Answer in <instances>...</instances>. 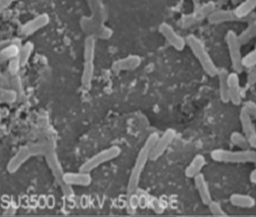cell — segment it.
Segmentation results:
<instances>
[{"label":"cell","mask_w":256,"mask_h":217,"mask_svg":"<svg viewBox=\"0 0 256 217\" xmlns=\"http://www.w3.org/2000/svg\"><path fill=\"white\" fill-rule=\"evenodd\" d=\"M34 46L32 42H26L24 44H22L20 48V54H18V60L22 64V66H24L28 60H30L32 58V54L34 52Z\"/></svg>","instance_id":"cell-25"},{"label":"cell","mask_w":256,"mask_h":217,"mask_svg":"<svg viewBox=\"0 0 256 217\" xmlns=\"http://www.w3.org/2000/svg\"><path fill=\"white\" fill-rule=\"evenodd\" d=\"M247 82L249 84H256V66H254L253 68H251L249 74H248V78H247Z\"/></svg>","instance_id":"cell-33"},{"label":"cell","mask_w":256,"mask_h":217,"mask_svg":"<svg viewBox=\"0 0 256 217\" xmlns=\"http://www.w3.org/2000/svg\"><path fill=\"white\" fill-rule=\"evenodd\" d=\"M80 26L88 36H94V38L108 40L112 36V30L110 28L104 24L92 20L90 16H84L80 20Z\"/></svg>","instance_id":"cell-6"},{"label":"cell","mask_w":256,"mask_h":217,"mask_svg":"<svg viewBox=\"0 0 256 217\" xmlns=\"http://www.w3.org/2000/svg\"><path fill=\"white\" fill-rule=\"evenodd\" d=\"M242 64L244 68H251L254 66H256V48L249 54H247L245 56H243Z\"/></svg>","instance_id":"cell-28"},{"label":"cell","mask_w":256,"mask_h":217,"mask_svg":"<svg viewBox=\"0 0 256 217\" xmlns=\"http://www.w3.org/2000/svg\"><path fill=\"white\" fill-rule=\"evenodd\" d=\"M159 32L167 40V42L176 50H183L187 46L186 38L181 36L169 24H161L159 26Z\"/></svg>","instance_id":"cell-9"},{"label":"cell","mask_w":256,"mask_h":217,"mask_svg":"<svg viewBox=\"0 0 256 217\" xmlns=\"http://www.w3.org/2000/svg\"><path fill=\"white\" fill-rule=\"evenodd\" d=\"M193 179H194V184L198 191V194L200 196L202 203L205 205H209L213 201V199H212V195H211L208 183H207L204 175L202 173L198 174Z\"/></svg>","instance_id":"cell-15"},{"label":"cell","mask_w":256,"mask_h":217,"mask_svg":"<svg viewBox=\"0 0 256 217\" xmlns=\"http://www.w3.org/2000/svg\"><path fill=\"white\" fill-rule=\"evenodd\" d=\"M230 141L231 143L240 148L241 150H246V149H250V145L247 141V139L245 138V136L242 134V133H239V132H233L230 136Z\"/></svg>","instance_id":"cell-26"},{"label":"cell","mask_w":256,"mask_h":217,"mask_svg":"<svg viewBox=\"0 0 256 217\" xmlns=\"http://www.w3.org/2000/svg\"><path fill=\"white\" fill-rule=\"evenodd\" d=\"M207 20L212 24H225V22H239L234 14V10H215L208 16Z\"/></svg>","instance_id":"cell-16"},{"label":"cell","mask_w":256,"mask_h":217,"mask_svg":"<svg viewBox=\"0 0 256 217\" xmlns=\"http://www.w3.org/2000/svg\"><path fill=\"white\" fill-rule=\"evenodd\" d=\"M20 46L16 44H10L4 48L0 50V64L8 62L10 60L18 58L20 54Z\"/></svg>","instance_id":"cell-23"},{"label":"cell","mask_w":256,"mask_h":217,"mask_svg":"<svg viewBox=\"0 0 256 217\" xmlns=\"http://www.w3.org/2000/svg\"><path fill=\"white\" fill-rule=\"evenodd\" d=\"M158 138H159V135L157 133H152L147 138L145 144L139 151L135 165L132 168V171H131V174L129 177V182H128V187H126L128 197L137 194L138 189H139L140 180H141V175L144 171V168H145L147 162L150 160V154H151L152 148L155 145Z\"/></svg>","instance_id":"cell-1"},{"label":"cell","mask_w":256,"mask_h":217,"mask_svg":"<svg viewBox=\"0 0 256 217\" xmlns=\"http://www.w3.org/2000/svg\"><path fill=\"white\" fill-rule=\"evenodd\" d=\"M240 124L242 128V134L247 139L250 147H256V128L253 120L248 116V114L241 108L240 111Z\"/></svg>","instance_id":"cell-11"},{"label":"cell","mask_w":256,"mask_h":217,"mask_svg":"<svg viewBox=\"0 0 256 217\" xmlns=\"http://www.w3.org/2000/svg\"><path fill=\"white\" fill-rule=\"evenodd\" d=\"M22 66L18 58H16L10 60L8 62V72H10V76H18V72H20Z\"/></svg>","instance_id":"cell-30"},{"label":"cell","mask_w":256,"mask_h":217,"mask_svg":"<svg viewBox=\"0 0 256 217\" xmlns=\"http://www.w3.org/2000/svg\"><path fill=\"white\" fill-rule=\"evenodd\" d=\"M16 2H18V0H0V14L6 10Z\"/></svg>","instance_id":"cell-32"},{"label":"cell","mask_w":256,"mask_h":217,"mask_svg":"<svg viewBox=\"0 0 256 217\" xmlns=\"http://www.w3.org/2000/svg\"><path fill=\"white\" fill-rule=\"evenodd\" d=\"M256 8V0H243L234 10V14L238 20H243L249 16Z\"/></svg>","instance_id":"cell-19"},{"label":"cell","mask_w":256,"mask_h":217,"mask_svg":"<svg viewBox=\"0 0 256 217\" xmlns=\"http://www.w3.org/2000/svg\"><path fill=\"white\" fill-rule=\"evenodd\" d=\"M242 108L252 120L256 121V102L252 100H247L246 102H244Z\"/></svg>","instance_id":"cell-31"},{"label":"cell","mask_w":256,"mask_h":217,"mask_svg":"<svg viewBox=\"0 0 256 217\" xmlns=\"http://www.w3.org/2000/svg\"><path fill=\"white\" fill-rule=\"evenodd\" d=\"M176 132L173 129H168L165 131V133L156 141L155 145L152 148L151 154H150V160L156 161L160 157L163 156V154L167 151V149L170 147L172 142L175 140Z\"/></svg>","instance_id":"cell-8"},{"label":"cell","mask_w":256,"mask_h":217,"mask_svg":"<svg viewBox=\"0 0 256 217\" xmlns=\"http://www.w3.org/2000/svg\"><path fill=\"white\" fill-rule=\"evenodd\" d=\"M120 217H129V216H120Z\"/></svg>","instance_id":"cell-36"},{"label":"cell","mask_w":256,"mask_h":217,"mask_svg":"<svg viewBox=\"0 0 256 217\" xmlns=\"http://www.w3.org/2000/svg\"><path fill=\"white\" fill-rule=\"evenodd\" d=\"M205 217H214V216H205Z\"/></svg>","instance_id":"cell-35"},{"label":"cell","mask_w":256,"mask_h":217,"mask_svg":"<svg viewBox=\"0 0 256 217\" xmlns=\"http://www.w3.org/2000/svg\"><path fill=\"white\" fill-rule=\"evenodd\" d=\"M249 179H250L251 183H254V184H256V166H255V168L252 170V172L250 173Z\"/></svg>","instance_id":"cell-34"},{"label":"cell","mask_w":256,"mask_h":217,"mask_svg":"<svg viewBox=\"0 0 256 217\" xmlns=\"http://www.w3.org/2000/svg\"><path fill=\"white\" fill-rule=\"evenodd\" d=\"M18 98V92L14 90L0 86V102H14Z\"/></svg>","instance_id":"cell-27"},{"label":"cell","mask_w":256,"mask_h":217,"mask_svg":"<svg viewBox=\"0 0 256 217\" xmlns=\"http://www.w3.org/2000/svg\"><path fill=\"white\" fill-rule=\"evenodd\" d=\"M90 10V18L100 22L104 24L108 20V10L104 4V0H86Z\"/></svg>","instance_id":"cell-14"},{"label":"cell","mask_w":256,"mask_h":217,"mask_svg":"<svg viewBox=\"0 0 256 217\" xmlns=\"http://www.w3.org/2000/svg\"><path fill=\"white\" fill-rule=\"evenodd\" d=\"M211 158L219 163H231V164H256V150H225L216 149L211 152Z\"/></svg>","instance_id":"cell-3"},{"label":"cell","mask_w":256,"mask_h":217,"mask_svg":"<svg viewBox=\"0 0 256 217\" xmlns=\"http://www.w3.org/2000/svg\"><path fill=\"white\" fill-rule=\"evenodd\" d=\"M215 10V4L214 2H207L200 6L196 12L189 16H185L183 18L180 20V26L182 28H189L204 18H208V16Z\"/></svg>","instance_id":"cell-7"},{"label":"cell","mask_w":256,"mask_h":217,"mask_svg":"<svg viewBox=\"0 0 256 217\" xmlns=\"http://www.w3.org/2000/svg\"><path fill=\"white\" fill-rule=\"evenodd\" d=\"M186 44L190 48L193 56L199 62L201 68L209 76H216L219 68L207 52L204 44L194 34H189L186 38Z\"/></svg>","instance_id":"cell-2"},{"label":"cell","mask_w":256,"mask_h":217,"mask_svg":"<svg viewBox=\"0 0 256 217\" xmlns=\"http://www.w3.org/2000/svg\"><path fill=\"white\" fill-rule=\"evenodd\" d=\"M227 84H228V94H229L230 102L235 106H239L242 102V90H241L238 74L234 72H229Z\"/></svg>","instance_id":"cell-12"},{"label":"cell","mask_w":256,"mask_h":217,"mask_svg":"<svg viewBox=\"0 0 256 217\" xmlns=\"http://www.w3.org/2000/svg\"><path fill=\"white\" fill-rule=\"evenodd\" d=\"M208 206H209L212 216H214V217H225L226 216L225 211L222 209L221 205L218 202L212 201Z\"/></svg>","instance_id":"cell-29"},{"label":"cell","mask_w":256,"mask_h":217,"mask_svg":"<svg viewBox=\"0 0 256 217\" xmlns=\"http://www.w3.org/2000/svg\"><path fill=\"white\" fill-rule=\"evenodd\" d=\"M226 44H227V48H228V52H229V56H230V60H231V64L232 68L234 70V72L239 74L243 70V56L241 52V42L239 40L238 34L233 32V30H229L226 34Z\"/></svg>","instance_id":"cell-4"},{"label":"cell","mask_w":256,"mask_h":217,"mask_svg":"<svg viewBox=\"0 0 256 217\" xmlns=\"http://www.w3.org/2000/svg\"><path fill=\"white\" fill-rule=\"evenodd\" d=\"M120 148L118 146H112L110 147L108 149H104L102 151H100V153H98L96 155L92 156L90 159H88L82 167V172L88 173L94 169H96V167L100 166L102 164H104L108 161H112L114 159H116V157H118L120 155Z\"/></svg>","instance_id":"cell-5"},{"label":"cell","mask_w":256,"mask_h":217,"mask_svg":"<svg viewBox=\"0 0 256 217\" xmlns=\"http://www.w3.org/2000/svg\"><path fill=\"white\" fill-rule=\"evenodd\" d=\"M50 22V18L48 14H38V16H34V18L30 20L28 22H26L22 26V34H24L26 36H30L36 34L38 32H40V30L44 28L46 26H48Z\"/></svg>","instance_id":"cell-10"},{"label":"cell","mask_w":256,"mask_h":217,"mask_svg":"<svg viewBox=\"0 0 256 217\" xmlns=\"http://www.w3.org/2000/svg\"><path fill=\"white\" fill-rule=\"evenodd\" d=\"M96 38L88 36L84 44V62H94L96 56Z\"/></svg>","instance_id":"cell-22"},{"label":"cell","mask_w":256,"mask_h":217,"mask_svg":"<svg viewBox=\"0 0 256 217\" xmlns=\"http://www.w3.org/2000/svg\"><path fill=\"white\" fill-rule=\"evenodd\" d=\"M94 76V62H84V68L82 72V86L84 88H90Z\"/></svg>","instance_id":"cell-21"},{"label":"cell","mask_w":256,"mask_h":217,"mask_svg":"<svg viewBox=\"0 0 256 217\" xmlns=\"http://www.w3.org/2000/svg\"><path fill=\"white\" fill-rule=\"evenodd\" d=\"M229 72L225 68H221L218 70L217 78H218V88H219V96L223 102H229V94H228V78Z\"/></svg>","instance_id":"cell-18"},{"label":"cell","mask_w":256,"mask_h":217,"mask_svg":"<svg viewBox=\"0 0 256 217\" xmlns=\"http://www.w3.org/2000/svg\"><path fill=\"white\" fill-rule=\"evenodd\" d=\"M142 64V58L139 56L131 54L126 58H120L112 64V70L114 72H120L126 70H133L138 68Z\"/></svg>","instance_id":"cell-13"},{"label":"cell","mask_w":256,"mask_h":217,"mask_svg":"<svg viewBox=\"0 0 256 217\" xmlns=\"http://www.w3.org/2000/svg\"><path fill=\"white\" fill-rule=\"evenodd\" d=\"M229 200L233 206L239 208H252L256 204V201L252 196L244 194H232Z\"/></svg>","instance_id":"cell-20"},{"label":"cell","mask_w":256,"mask_h":217,"mask_svg":"<svg viewBox=\"0 0 256 217\" xmlns=\"http://www.w3.org/2000/svg\"><path fill=\"white\" fill-rule=\"evenodd\" d=\"M238 38L241 44H247L256 38V18L240 34H238Z\"/></svg>","instance_id":"cell-24"},{"label":"cell","mask_w":256,"mask_h":217,"mask_svg":"<svg viewBox=\"0 0 256 217\" xmlns=\"http://www.w3.org/2000/svg\"><path fill=\"white\" fill-rule=\"evenodd\" d=\"M206 165V159L203 155H196L185 170V175L188 178H194L198 174H201L202 169Z\"/></svg>","instance_id":"cell-17"}]
</instances>
